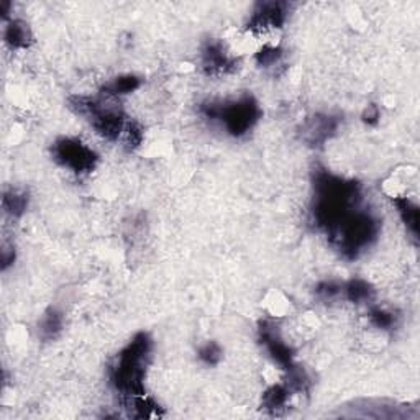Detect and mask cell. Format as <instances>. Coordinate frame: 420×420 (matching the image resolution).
<instances>
[{
    "label": "cell",
    "instance_id": "4fadbf2b",
    "mask_svg": "<svg viewBox=\"0 0 420 420\" xmlns=\"http://www.w3.org/2000/svg\"><path fill=\"white\" fill-rule=\"evenodd\" d=\"M140 86H141V79L138 76L125 74L105 82L102 87V94L110 97H118V96H125V94H131Z\"/></svg>",
    "mask_w": 420,
    "mask_h": 420
},
{
    "label": "cell",
    "instance_id": "9a60e30c",
    "mask_svg": "<svg viewBox=\"0 0 420 420\" xmlns=\"http://www.w3.org/2000/svg\"><path fill=\"white\" fill-rule=\"evenodd\" d=\"M341 291L345 292V297L353 304L370 302L375 296V289L371 287V284H368L365 280H358V277L346 282Z\"/></svg>",
    "mask_w": 420,
    "mask_h": 420
},
{
    "label": "cell",
    "instance_id": "ba28073f",
    "mask_svg": "<svg viewBox=\"0 0 420 420\" xmlns=\"http://www.w3.org/2000/svg\"><path fill=\"white\" fill-rule=\"evenodd\" d=\"M202 67L207 74H227L236 67V60L225 50L222 41H207L201 52Z\"/></svg>",
    "mask_w": 420,
    "mask_h": 420
},
{
    "label": "cell",
    "instance_id": "cb8c5ba5",
    "mask_svg": "<svg viewBox=\"0 0 420 420\" xmlns=\"http://www.w3.org/2000/svg\"><path fill=\"white\" fill-rule=\"evenodd\" d=\"M10 248H4L2 251V270H7V267L12 265L13 260H15V253L13 250L9 251Z\"/></svg>",
    "mask_w": 420,
    "mask_h": 420
},
{
    "label": "cell",
    "instance_id": "6da1fadb",
    "mask_svg": "<svg viewBox=\"0 0 420 420\" xmlns=\"http://www.w3.org/2000/svg\"><path fill=\"white\" fill-rule=\"evenodd\" d=\"M314 207L312 219L319 228H335L341 219L355 210L361 199V186L356 181H348L332 172L320 170L314 177Z\"/></svg>",
    "mask_w": 420,
    "mask_h": 420
},
{
    "label": "cell",
    "instance_id": "603a6c76",
    "mask_svg": "<svg viewBox=\"0 0 420 420\" xmlns=\"http://www.w3.org/2000/svg\"><path fill=\"white\" fill-rule=\"evenodd\" d=\"M380 118H381L380 107H377V105H375V104L368 105L363 112V122L368 125H376L377 122H380Z\"/></svg>",
    "mask_w": 420,
    "mask_h": 420
},
{
    "label": "cell",
    "instance_id": "277c9868",
    "mask_svg": "<svg viewBox=\"0 0 420 420\" xmlns=\"http://www.w3.org/2000/svg\"><path fill=\"white\" fill-rule=\"evenodd\" d=\"M377 233H380V222L371 214L356 209L346 214L335 225V228L328 232L337 248L348 260L358 258L377 238Z\"/></svg>",
    "mask_w": 420,
    "mask_h": 420
},
{
    "label": "cell",
    "instance_id": "5b68a950",
    "mask_svg": "<svg viewBox=\"0 0 420 420\" xmlns=\"http://www.w3.org/2000/svg\"><path fill=\"white\" fill-rule=\"evenodd\" d=\"M201 114L209 120H219L232 136H243L260 120L261 109L253 96H243L238 101L202 104Z\"/></svg>",
    "mask_w": 420,
    "mask_h": 420
},
{
    "label": "cell",
    "instance_id": "2e32d148",
    "mask_svg": "<svg viewBox=\"0 0 420 420\" xmlns=\"http://www.w3.org/2000/svg\"><path fill=\"white\" fill-rule=\"evenodd\" d=\"M62 325H65V319H62L61 312H57L56 309H50L40 320V337L43 340H55L61 333Z\"/></svg>",
    "mask_w": 420,
    "mask_h": 420
},
{
    "label": "cell",
    "instance_id": "3957f363",
    "mask_svg": "<svg viewBox=\"0 0 420 420\" xmlns=\"http://www.w3.org/2000/svg\"><path fill=\"white\" fill-rule=\"evenodd\" d=\"M70 107L72 112L86 117L102 138L115 141L123 135L127 120H125L123 110L115 102V97L72 96L70 97Z\"/></svg>",
    "mask_w": 420,
    "mask_h": 420
},
{
    "label": "cell",
    "instance_id": "5bb4252c",
    "mask_svg": "<svg viewBox=\"0 0 420 420\" xmlns=\"http://www.w3.org/2000/svg\"><path fill=\"white\" fill-rule=\"evenodd\" d=\"M5 43L12 46V48H26L31 43V33L28 30V25L20 22V20H12L5 28Z\"/></svg>",
    "mask_w": 420,
    "mask_h": 420
},
{
    "label": "cell",
    "instance_id": "52a82bcc",
    "mask_svg": "<svg viewBox=\"0 0 420 420\" xmlns=\"http://www.w3.org/2000/svg\"><path fill=\"white\" fill-rule=\"evenodd\" d=\"M287 5L282 2H262L251 15L248 30L255 33H266L270 30L282 28L287 18Z\"/></svg>",
    "mask_w": 420,
    "mask_h": 420
},
{
    "label": "cell",
    "instance_id": "d6986e66",
    "mask_svg": "<svg viewBox=\"0 0 420 420\" xmlns=\"http://www.w3.org/2000/svg\"><path fill=\"white\" fill-rule=\"evenodd\" d=\"M199 360L207 366H215L222 360V348L215 341H209V343L199 348Z\"/></svg>",
    "mask_w": 420,
    "mask_h": 420
},
{
    "label": "cell",
    "instance_id": "8fae6325",
    "mask_svg": "<svg viewBox=\"0 0 420 420\" xmlns=\"http://www.w3.org/2000/svg\"><path fill=\"white\" fill-rule=\"evenodd\" d=\"M394 206L397 209V214L406 225L414 238L419 235V207L409 197H394Z\"/></svg>",
    "mask_w": 420,
    "mask_h": 420
},
{
    "label": "cell",
    "instance_id": "ac0fdd59",
    "mask_svg": "<svg viewBox=\"0 0 420 420\" xmlns=\"http://www.w3.org/2000/svg\"><path fill=\"white\" fill-rule=\"evenodd\" d=\"M143 141V128L140 127V123L136 122H127L123 130V145L127 150L138 148Z\"/></svg>",
    "mask_w": 420,
    "mask_h": 420
},
{
    "label": "cell",
    "instance_id": "ffe728a7",
    "mask_svg": "<svg viewBox=\"0 0 420 420\" xmlns=\"http://www.w3.org/2000/svg\"><path fill=\"white\" fill-rule=\"evenodd\" d=\"M370 320L375 327L382 330H391L396 325V315L385 309H371Z\"/></svg>",
    "mask_w": 420,
    "mask_h": 420
},
{
    "label": "cell",
    "instance_id": "e0dca14e",
    "mask_svg": "<svg viewBox=\"0 0 420 420\" xmlns=\"http://www.w3.org/2000/svg\"><path fill=\"white\" fill-rule=\"evenodd\" d=\"M26 206H28V197H26V194L18 191H10L4 194L2 207L5 212L12 215V217H20V215H23Z\"/></svg>",
    "mask_w": 420,
    "mask_h": 420
},
{
    "label": "cell",
    "instance_id": "7a4b0ae2",
    "mask_svg": "<svg viewBox=\"0 0 420 420\" xmlns=\"http://www.w3.org/2000/svg\"><path fill=\"white\" fill-rule=\"evenodd\" d=\"M153 348L150 335L136 333L133 340L120 351L115 365L110 368V382L123 399L143 396L145 371Z\"/></svg>",
    "mask_w": 420,
    "mask_h": 420
},
{
    "label": "cell",
    "instance_id": "7c38bea8",
    "mask_svg": "<svg viewBox=\"0 0 420 420\" xmlns=\"http://www.w3.org/2000/svg\"><path fill=\"white\" fill-rule=\"evenodd\" d=\"M292 391L286 385L271 386L270 389L262 394V407L270 414H280L287 406Z\"/></svg>",
    "mask_w": 420,
    "mask_h": 420
},
{
    "label": "cell",
    "instance_id": "8992f818",
    "mask_svg": "<svg viewBox=\"0 0 420 420\" xmlns=\"http://www.w3.org/2000/svg\"><path fill=\"white\" fill-rule=\"evenodd\" d=\"M52 158L57 165L76 172V175H87L94 171L99 156L92 148H89L81 140L71 138V136H62L56 140L51 148Z\"/></svg>",
    "mask_w": 420,
    "mask_h": 420
},
{
    "label": "cell",
    "instance_id": "44dd1931",
    "mask_svg": "<svg viewBox=\"0 0 420 420\" xmlns=\"http://www.w3.org/2000/svg\"><path fill=\"white\" fill-rule=\"evenodd\" d=\"M341 289H343V286L338 284V282L322 281L315 287V294H317V297L322 299V301H333V299H337L341 294Z\"/></svg>",
    "mask_w": 420,
    "mask_h": 420
},
{
    "label": "cell",
    "instance_id": "9c48e42d",
    "mask_svg": "<svg viewBox=\"0 0 420 420\" xmlns=\"http://www.w3.org/2000/svg\"><path fill=\"white\" fill-rule=\"evenodd\" d=\"M260 340L261 343L266 346L267 353L271 355V358L276 361L277 365L284 368V370H291V368L296 365L294 363V356L291 346L286 345L284 341L281 340L280 335H277V330L275 325L270 322H262L260 325Z\"/></svg>",
    "mask_w": 420,
    "mask_h": 420
},
{
    "label": "cell",
    "instance_id": "7402d4cb",
    "mask_svg": "<svg viewBox=\"0 0 420 420\" xmlns=\"http://www.w3.org/2000/svg\"><path fill=\"white\" fill-rule=\"evenodd\" d=\"M282 52L276 46H262V48L256 52L255 60L258 61L260 66H272L281 60Z\"/></svg>",
    "mask_w": 420,
    "mask_h": 420
},
{
    "label": "cell",
    "instance_id": "30bf717a",
    "mask_svg": "<svg viewBox=\"0 0 420 420\" xmlns=\"http://www.w3.org/2000/svg\"><path fill=\"white\" fill-rule=\"evenodd\" d=\"M338 128V118L328 115H315L304 127V138L314 146L324 145Z\"/></svg>",
    "mask_w": 420,
    "mask_h": 420
}]
</instances>
